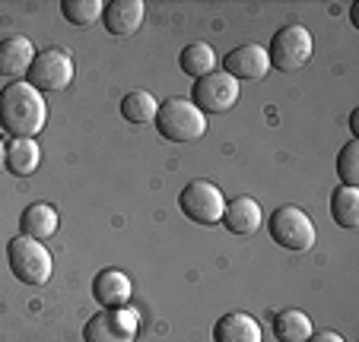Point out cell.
I'll return each mask as SVG.
<instances>
[{
	"label": "cell",
	"mask_w": 359,
	"mask_h": 342,
	"mask_svg": "<svg viewBox=\"0 0 359 342\" xmlns=\"http://www.w3.org/2000/svg\"><path fill=\"white\" fill-rule=\"evenodd\" d=\"M48 121V105L39 89L16 80L0 92V127L13 140H32Z\"/></svg>",
	"instance_id": "6da1fadb"
},
{
	"label": "cell",
	"mask_w": 359,
	"mask_h": 342,
	"mask_svg": "<svg viewBox=\"0 0 359 342\" xmlns=\"http://www.w3.org/2000/svg\"><path fill=\"white\" fill-rule=\"evenodd\" d=\"M156 130L163 140L194 143L207 134V114H201L188 99H165L156 111Z\"/></svg>",
	"instance_id": "7a4b0ae2"
},
{
	"label": "cell",
	"mask_w": 359,
	"mask_h": 342,
	"mask_svg": "<svg viewBox=\"0 0 359 342\" xmlns=\"http://www.w3.org/2000/svg\"><path fill=\"white\" fill-rule=\"evenodd\" d=\"M7 263H10V273L16 276L20 282L26 285H45L51 279V254L41 241H32V238L20 235L7 244Z\"/></svg>",
	"instance_id": "3957f363"
},
{
	"label": "cell",
	"mask_w": 359,
	"mask_h": 342,
	"mask_svg": "<svg viewBox=\"0 0 359 342\" xmlns=\"http://www.w3.org/2000/svg\"><path fill=\"white\" fill-rule=\"evenodd\" d=\"M312 32L305 26H283L273 35L267 57H271V67L283 70V73H296L312 61Z\"/></svg>",
	"instance_id": "277c9868"
},
{
	"label": "cell",
	"mask_w": 359,
	"mask_h": 342,
	"mask_svg": "<svg viewBox=\"0 0 359 342\" xmlns=\"http://www.w3.org/2000/svg\"><path fill=\"white\" fill-rule=\"evenodd\" d=\"M238 101V83L223 70L201 76L191 89V105L201 114H229Z\"/></svg>",
	"instance_id": "5b68a950"
},
{
	"label": "cell",
	"mask_w": 359,
	"mask_h": 342,
	"mask_svg": "<svg viewBox=\"0 0 359 342\" xmlns=\"http://www.w3.org/2000/svg\"><path fill=\"white\" fill-rule=\"evenodd\" d=\"M140 329V317L130 308H102L95 317H89L83 339L86 342H134Z\"/></svg>",
	"instance_id": "8992f818"
},
{
	"label": "cell",
	"mask_w": 359,
	"mask_h": 342,
	"mask_svg": "<svg viewBox=\"0 0 359 342\" xmlns=\"http://www.w3.org/2000/svg\"><path fill=\"white\" fill-rule=\"evenodd\" d=\"M29 86L39 92H61L74 83V61L67 51L48 48V51L35 54L32 67H29Z\"/></svg>",
	"instance_id": "52a82bcc"
},
{
	"label": "cell",
	"mask_w": 359,
	"mask_h": 342,
	"mask_svg": "<svg viewBox=\"0 0 359 342\" xmlns=\"http://www.w3.org/2000/svg\"><path fill=\"white\" fill-rule=\"evenodd\" d=\"M271 238L286 250H309L315 244V225L299 206H280L267 222Z\"/></svg>",
	"instance_id": "ba28073f"
},
{
	"label": "cell",
	"mask_w": 359,
	"mask_h": 342,
	"mask_svg": "<svg viewBox=\"0 0 359 342\" xmlns=\"http://www.w3.org/2000/svg\"><path fill=\"white\" fill-rule=\"evenodd\" d=\"M178 206L197 225H217V222H223V213H226L223 194L210 181H191L182 190V197H178Z\"/></svg>",
	"instance_id": "9c48e42d"
},
{
	"label": "cell",
	"mask_w": 359,
	"mask_h": 342,
	"mask_svg": "<svg viewBox=\"0 0 359 342\" xmlns=\"http://www.w3.org/2000/svg\"><path fill=\"white\" fill-rule=\"evenodd\" d=\"M267 70H271V57H267V48H261V45L232 48L223 61V73H229L236 83L238 80L258 83L267 76Z\"/></svg>",
	"instance_id": "30bf717a"
},
{
	"label": "cell",
	"mask_w": 359,
	"mask_h": 342,
	"mask_svg": "<svg viewBox=\"0 0 359 342\" xmlns=\"http://www.w3.org/2000/svg\"><path fill=\"white\" fill-rule=\"evenodd\" d=\"M143 13H147V7H143L140 0H111L102 10V20H105V29L111 35L128 38V35H134L143 26Z\"/></svg>",
	"instance_id": "8fae6325"
},
{
	"label": "cell",
	"mask_w": 359,
	"mask_h": 342,
	"mask_svg": "<svg viewBox=\"0 0 359 342\" xmlns=\"http://www.w3.org/2000/svg\"><path fill=\"white\" fill-rule=\"evenodd\" d=\"M93 298L102 308H128L130 301V279L121 269H102L93 282Z\"/></svg>",
	"instance_id": "7c38bea8"
},
{
	"label": "cell",
	"mask_w": 359,
	"mask_h": 342,
	"mask_svg": "<svg viewBox=\"0 0 359 342\" xmlns=\"http://www.w3.org/2000/svg\"><path fill=\"white\" fill-rule=\"evenodd\" d=\"M213 342H261V323L242 311L223 314L213 327Z\"/></svg>",
	"instance_id": "4fadbf2b"
},
{
	"label": "cell",
	"mask_w": 359,
	"mask_h": 342,
	"mask_svg": "<svg viewBox=\"0 0 359 342\" xmlns=\"http://www.w3.org/2000/svg\"><path fill=\"white\" fill-rule=\"evenodd\" d=\"M261 222H264L261 203L251 200V197H236L223 213V225L229 228L232 235H255L261 228Z\"/></svg>",
	"instance_id": "5bb4252c"
},
{
	"label": "cell",
	"mask_w": 359,
	"mask_h": 342,
	"mask_svg": "<svg viewBox=\"0 0 359 342\" xmlns=\"http://www.w3.org/2000/svg\"><path fill=\"white\" fill-rule=\"evenodd\" d=\"M35 61V48L22 35H10L0 41V76H22Z\"/></svg>",
	"instance_id": "9a60e30c"
},
{
	"label": "cell",
	"mask_w": 359,
	"mask_h": 342,
	"mask_svg": "<svg viewBox=\"0 0 359 342\" xmlns=\"http://www.w3.org/2000/svg\"><path fill=\"white\" fill-rule=\"evenodd\" d=\"M57 222H61L57 219V209L48 206V203H32V206L20 215L22 235L32 238V241H45V238H51L57 231Z\"/></svg>",
	"instance_id": "2e32d148"
},
{
	"label": "cell",
	"mask_w": 359,
	"mask_h": 342,
	"mask_svg": "<svg viewBox=\"0 0 359 342\" xmlns=\"http://www.w3.org/2000/svg\"><path fill=\"white\" fill-rule=\"evenodd\" d=\"M41 165V149L35 140H10L7 143V171L16 178L35 175V168Z\"/></svg>",
	"instance_id": "e0dca14e"
},
{
	"label": "cell",
	"mask_w": 359,
	"mask_h": 342,
	"mask_svg": "<svg viewBox=\"0 0 359 342\" xmlns=\"http://www.w3.org/2000/svg\"><path fill=\"white\" fill-rule=\"evenodd\" d=\"M217 51H213L210 45H203V41H194V45L182 48V54H178V67H182V73L194 76V80H201V76L213 73L217 70Z\"/></svg>",
	"instance_id": "ac0fdd59"
},
{
	"label": "cell",
	"mask_w": 359,
	"mask_h": 342,
	"mask_svg": "<svg viewBox=\"0 0 359 342\" xmlns=\"http://www.w3.org/2000/svg\"><path fill=\"white\" fill-rule=\"evenodd\" d=\"M273 336L280 342H305L312 336V317L302 311H280L273 317Z\"/></svg>",
	"instance_id": "d6986e66"
},
{
	"label": "cell",
	"mask_w": 359,
	"mask_h": 342,
	"mask_svg": "<svg viewBox=\"0 0 359 342\" xmlns=\"http://www.w3.org/2000/svg\"><path fill=\"white\" fill-rule=\"evenodd\" d=\"M156 99H153V92H147V89H134V92H128L121 99V114L128 117L130 124H149L156 121Z\"/></svg>",
	"instance_id": "ffe728a7"
},
{
	"label": "cell",
	"mask_w": 359,
	"mask_h": 342,
	"mask_svg": "<svg viewBox=\"0 0 359 342\" xmlns=\"http://www.w3.org/2000/svg\"><path fill=\"white\" fill-rule=\"evenodd\" d=\"M331 215L340 228H359V190L337 187L331 197Z\"/></svg>",
	"instance_id": "44dd1931"
},
{
	"label": "cell",
	"mask_w": 359,
	"mask_h": 342,
	"mask_svg": "<svg viewBox=\"0 0 359 342\" xmlns=\"http://www.w3.org/2000/svg\"><path fill=\"white\" fill-rule=\"evenodd\" d=\"M102 10H105L102 0H61L64 20L74 22V26H89V22H95L102 16Z\"/></svg>",
	"instance_id": "7402d4cb"
},
{
	"label": "cell",
	"mask_w": 359,
	"mask_h": 342,
	"mask_svg": "<svg viewBox=\"0 0 359 342\" xmlns=\"http://www.w3.org/2000/svg\"><path fill=\"white\" fill-rule=\"evenodd\" d=\"M337 175H340V181H344V187H356L359 184V140H350L340 149Z\"/></svg>",
	"instance_id": "603a6c76"
},
{
	"label": "cell",
	"mask_w": 359,
	"mask_h": 342,
	"mask_svg": "<svg viewBox=\"0 0 359 342\" xmlns=\"http://www.w3.org/2000/svg\"><path fill=\"white\" fill-rule=\"evenodd\" d=\"M305 342H344V339H340V336L334 333V329H321V333H312Z\"/></svg>",
	"instance_id": "cb8c5ba5"
},
{
	"label": "cell",
	"mask_w": 359,
	"mask_h": 342,
	"mask_svg": "<svg viewBox=\"0 0 359 342\" xmlns=\"http://www.w3.org/2000/svg\"><path fill=\"white\" fill-rule=\"evenodd\" d=\"M350 127H353V136H359V111H353V117H350Z\"/></svg>",
	"instance_id": "d4e9b609"
},
{
	"label": "cell",
	"mask_w": 359,
	"mask_h": 342,
	"mask_svg": "<svg viewBox=\"0 0 359 342\" xmlns=\"http://www.w3.org/2000/svg\"><path fill=\"white\" fill-rule=\"evenodd\" d=\"M7 165V146H4V140H0V168Z\"/></svg>",
	"instance_id": "484cf974"
}]
</instances>
